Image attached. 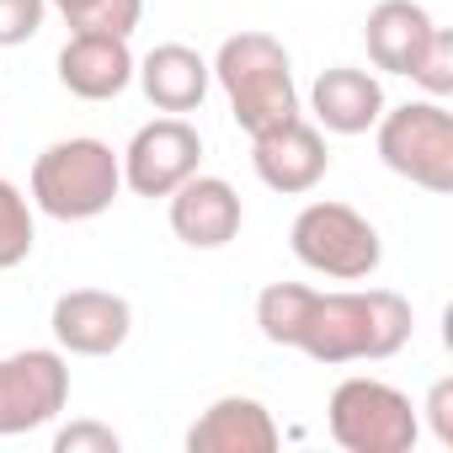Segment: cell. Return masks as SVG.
Listing matches in <instances>:
<instances>
[{
    "label": "cell",
    "mask_w": 453,
    "mask_h": 453,
    "mask_svg": "<svg viewBox=\"0 0 453 453\" xmlns=\"http://www.w3.org/2000/svg\"><path fill=\"white\" fill-rule=\"evenodd\" d=\"M203 165V139L187 118H155L144 123L123 150V187L134 197H171L192 171Z\"/></svg>",
    "instance_id": "obj_8"
},
{
    "label": "cell",
    "mask_w": 453,
    "mask_h": 453,
    "mask_svg": "<svg viewBox=\"0 0 453 453\" xmlns=\"http://www.w3.org/2000/svg\"><path fill=\"white\" fill-rule=\"evenodd\" d=\"M134 81L144 86V96H150L155 112L181 118V112H197V107H203L213 70H208V59H203L197 49H187V43H155V49L134 65Z\"/></svg>",
    "instance_id": "obj_15"
},
{
    "label": "cell",
    "mask_w": 453,
    "mask_h": 453,
    "mask_svg": "<svg viewBox=\"0 0 453 453\" xmlns=\"http://www.w3.org/2000/svg\"><path fill=\"white\" fill-rule=\"evenodd\" d=\"M310 112L326 134H342V139L368 134L384 112V86H379V75H368L357 65H331L310 86Z\"/></svg>",
    "instance_id": "obj_14"
},
{
    "label": "cell",
    "mask_w": 453,
    "mask_h": 453,
    "mask_svg": "<svg viewBox=\"0 0 453 453\" xmlns=\"http://www.w3.org/2000/svg\"><path fill=\"white\" fill-rule=\"evenodd\" d=\"M251 165L262 176V187L283 192V197H304L326 181L331 171V150H326V134L304 118H288L267 134L251 139Z\"/></svg>",
    "instance_id": "obj_9"
},
{
    "label": "cell",
    "mask_w": 453,
    "mask_h": 453,
    "mask_svg": "<svg viewBox=\"0 0 453 453\" xmlns=\"http://www.w3.org/2000/svg\"><path fill=\"white\" fill-rule=\"evenodd\" d=\"M38 241V224H33V203L17 181L0 176V273H12L33 257Z\"/></svg>",
    "instance_id": "obj_17"
},
{
    "label": "cell",
    "mask_w": 453,
    "mask_h": 453,
    "mask_svg": "<svg viewBox=\"0 0 453 453\" xmlns=\"http://www.w3.org/2000/svg\"><path fill=\"white\" fill-rule=\"evenodd\" d=\"M432 27L437 22L416 6V0H379V6L368 12V22H363V43H368L373 70L411 75L421 49H426V38H432Z\"/></svg>",
    "instance_id": "obj_16"
},
{
    "label": "cell",
    "mask_w": 453,
    "mask_h": 453,
    "mask_svg": "<svg viewBox=\"0 0 453 453\" xmlns=\"http://www.w3.org/2000/svg\"><path fill=\"white\" fill-rule=\"evenodd\" d=\"M241 192L224 176H203L192 171L176 192H171V235L192 251H219L241 235Z\"/></svg>",
    "instance_id": "obj_11"
},
{
    "label": "cell",
    "mask_w": 453,
    "mask_h": 453,
    "mask_svg": "<svg viewBox=\"0 0 453 453\" xmlns=\"http://www.w3.org/2000/svg\"><path fill=\"white\" fill-rule=\"evenodd\" d=\"M373 128H379V160L395 176H405L437 197L453 192V112L437 96L384 107Z\"/></svg>",
    "instance_id": "obj_6"
},
{
    "label": "cell",
    "mask_w": 453,
    "mask_h": 453,
    "mask_svg": "<svg viewBox=\"0 0 453 453\" xmlns=\"http://www.w3.org/2000/svg\"><path fill=\"white\" fill-rule=\"evenodd\" d=\"M59 86L81 102H112L134 86V54L128 38H102V33H70L59 49Z\"/></svg>",
    "instance_id": "obj_13"
},
{
    "label": "cell",
    "mask_w": 453,
    "mask_h": 453,
    "mask_svg": "<svg viewBox=\"0 0 453 453\" xmlns=\"http://www.w3.org/2000/svg\"><path fill=\"white\" fill-rule=\"evenodd\" d=\"M426 421H432V437L442 448H453V379H437L432 395H426Z\"/></svg>",
    "instance_id": "obj_22"
},
{
    "label": "cell",
    "mask_w": 453,
    "mask_h": 453,
    "mask_svg": "<svg viewBox=\"0 0 453 453\" xmlns=\"http://www.w3.org/2000/svg\"><path fill=\"white\" fill-rule=\"evenodd\" d=\"M70 33H102V38H128L144 17V0H54Z\"/></svg>",
    "instance_id": "obj_18"
},
{
    "label": "cell",
    "mask_w": 453,
    "mask_h": 453,
    "mask_svg": "<svg viewBox=\"0 0 453 453\" xmlns=\"http://www.w3.org/2000/svg\"><path fill=\"white\" fill-rule=\"evenodd\" d=\"M49 331L59 342V352H75V357H107L128 342L134 331V304L123 294H107V288H70L54 299V315H49Z\"/></svg>",
    "instance_id": "obj_10"
},
{
    "label": "cell",
    "mask_w": 453,
    "mask_h": 453,
    "mask_svg": "<svg viewBox=\"0 0 453 453\" xmlns=\"http://www.w3.org/2000/svg\"><path fill=\"white\" fill-rule=\"evenodd\" d=\"M118 192H123V155L91 134L59 139L33 160V203L59 224L107 213Z\"/></svg>",
    "instance_id": "obj_3"
},
{
    "label": "cell",
    "mask_w": 453,
    "mask_h": 453,
    "mask_svg": "<svg viewBox=\"0 0 453 453\" xmlns=\"http://www.w3.org/2000/svg\"><path fill=\"white\" fill-rule=\"evenodd\" d=\"M257 326L273 347H294L326 368L384 363L411 342V304L395 288L320 294L310 283H267L257 294Z\"/></svg>",
    "instance_id": "obj_1"
},
{
    "label": "cell",
    "mask_w": 453,
    "mask_h": 453,
    "mask_svg": "<svg viewBox=\"0 0 453 453\" xmlns=\"http://www.w3.org/2000/svg\"><path fill=\"white\" fill-rule=\"evenodd\" d=\"M278 442L283 432L257 395H219L187 426V453H273Z\"/></svg>",
    "instance_id": "obj_12"
},
{
    "label": "cell",
    "mask_w": 453,
    "mask_h": 453,
    "mask_svg": "<svg viewBox=\"0 0 453 453\" xmlns=\"http://www.w3.org/2000/svg\"><path fill=\"white\" fill-rule=\"evenodd\" d=\"M288 246H294V257H299L310 273H320V278H331V283H363V278H373L379 262H384V241H379L373 224H368L357 208L326 203V197L299 208L294 230H288Z\"/></svg>",
    "instance_id": "obj_5"
},
{
    "label": "cell",
    "mask_w": 453,
    "mask_h": 453,
    "mask_svg": "<svg viewBox=\"0 0 453 453\" xmlns=\"http://www.w3.org/2000/svg\"><path fill=\"white\" fill-rule=\"evenodd\" d=\"M213 81L230 96V118L241 134H267L288 118H299V91H294V59L273 33H235L213 54Z\"/></svg>",
    "instance_id": "obj_2"
},
{
    "label": "cell",
    "mask_w": 453,
    "mask_h": 453,
    "mask_svg": "<svg viewBox=\"0 0 453 453\" xmlns=\"http://www.w3.org/2000/svg\"><path fill=\"white\" fill-rule=\"evenodd\" d=\"M411 81H416L426 96H437V102L453 91V33H448V27H432L421 59H416V70H411Z\"/></svg>",
    "instance_id": "obj_19"
},
{
    "label": "cell",
    "mask_w": 453,
    "mask_h": 453,
    "mask_svg": "<svg viewBox=\"0 0 453 453\" xmlns=\"http://www.w3.org/2000/svg\"><path fill=\"white\" fill-rule=\"evenodd\" d=\"M70 405V363L54 347H27L0 357V437L49 426Z\"/></svg>",
    "instance_id": "obj_7"
},
{
    "label": "cell",
    "mask_w": 453,
    "mask_h": 453,
    "mask_svg": "<svg viewBox=\"0 0 453 453\" xmlns=\"http://www.w3.org/2000/svg\"><path fill=\"white\" fill-rule=\"evenodd\" d=\"M326 426H331L336 448H347V453H411L421 437V416H416L411 395H400L384 379H363V373H352L331 389Z\"/></svg>",
    "instance_id": "obj_4"
},
{
    "label": "cell",
    "mask_w": 453,
    "mask_h": 453,
    "mask_svg": "<svg viewBox=\"0 0 453 453\" xmlns=\"http://www.w3.org/2000/svg\"><path fill=\"white\" fill-rule=\"evenodd\" d=\"M49 0H0V49H17L43 33Z\"/></svg>",
    "instance_id": "obj_20"
},
{
    "label": "cell",
    "mask_w": 453,
    "mask_h": 453,
    "mask_svg": "<svg viewBox=\"0 0 453 453\" xmlns=\"http://www.w3.org/2000/svg\"><path fill=\"white\" fill-rule=\"evenodd\" d=\"M123 437L102 421H70L54 432V453H118Z\"/></svg>",
    "instance_id": "obj_21"
}]
</instances>
